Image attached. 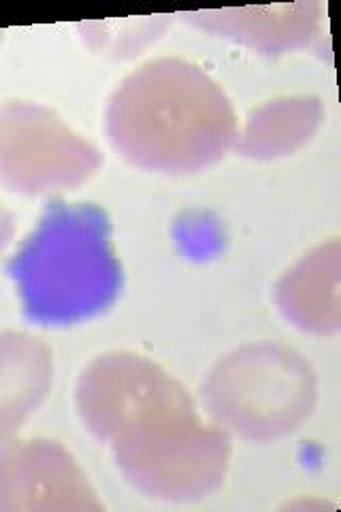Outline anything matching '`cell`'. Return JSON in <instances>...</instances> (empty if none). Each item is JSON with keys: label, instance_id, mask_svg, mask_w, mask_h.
Masks as SVG:
<instances>
[{"label": "cell", "instance_id": "cell-1", "mask_svg": "<svg viewBox=\"0 0 341 512\" xmlns=\"http://www.w3.org/2000/svg\"><path fill=\"white\" fill-rule=\"evenodd\" d=\"M79 404L141 489L158 498H199L222 480L229 438L207 427L188 393L156 365L101 357L81 380Z\"/></svg>", "mask_w": 341, "mask_h": 512}, {"label": "cell", "instance_id": "cell-2", "mask_svg": "<svg viewBox=\"0 0 341 512\" xmlns=\"http://www.w3.org/2000/svg\"><path fill=\"white\" fill-rule=\"evenodd\" d=\"M109 135L135 165L186 173L222 158L237 122L216 82L186 60L165 58L145 64L113 96Z\"/></svg>", "mask_w": 341, "mask_h": 512}, {"label": "cell", "instance_id": "cell-3", "mask_svg": "<svg viewBox=\"0 0 341 512\" xmlns=\"http://www.w3.org/2000/svg\"><path fill=\"white\" fill-rule=\"evenodd\" d=\"M109 233L111 224L96 205L56 201L47 207L7 267L28 320L73 325L116 301L122 269Z\"/></svg>", "mask_w": 341, "mask_h": 512}, {"label": "cell", "instance_id": "cell-4", "mask_svg": "<svg viewBox=\"0 0 341 512\" xmlns=\"http://www.w3.org/2000/svg\"><path fill=\"white\" fill-rule=\"evenodd\" d=\"M211 382L237 387L235 391H207L214 414L246 436H278L310 412L314 382L310 367L292 352L271 350L261 357L237 352V357L218 367Z\"/></svg>", "mask_w": 341, "mask_h": 512}, {"label": "cell", "instance_id": "cell-5", "mask_svg": "<svg viewBox=\"0 0 341 512\" xmlns=\"http://www.w3.org/2000/svg\"><path fill=\"white\" fill-rule=\"evenodd\" d=\"M99 167V152L47 109L0 107V178L13 190L39 192L73 184Z\"/></svg>", "mask_w": 341, "mask_h": 512}, {"label": "cell", "instance_id": "cell-6", "mask_svg": "<svg viewBox=\"0 0 341 512\" xmlns=\"http://www.w3.org/2000/svg\"><path fill=\"white\" fill-rule=\"evenodd\" d=\"M50 363L45 350L26 335L0 340V436L20 425L45 393Z\"/></svg>", "mask_w": 341, "mask_h": 512}, {"label": "cell", "instance_id": "cell-7", "mask_svg": "<svg viewBox=\"0 0 341 512\" xmlns=\"http://www.w3.org/2000/svg\"><path fill=\"white\" fill-rule=\"evenodd\" d=\"M295 9L297 7H284V13L280 15V18H273L275 9H271V7L267 11L269 15H263V9H250L254 18H246L241 11H233L235 15H239V18H226V15H222V11H216V15H222V18H209L207 13H201V15L207 20L222 22L224 26L220 30L229 32V37L248 41L256 47H263V50H267V52H280V50H286V47L301 45L299 39L288 35L286 22H295V20L305 18V15H312L310 7H305V5L297 15H292V11Z\"/></svg>", "mask_w": 341, "mask_h": 512}, {"label": "cell", "instance_id": "cell-8", "mask_svg": "<svg viewBox=\"0 0 341 512\" xmlns=\"http://www.w3.org/2000/svg\"><path fill=\"white\" fill-rule=\"evenodd\" d=\"M9 235H11V220L3 210H0V248L7 244Z\"/></svg>", "mask_w": 341, "mask_h": 512}]
</instances>
